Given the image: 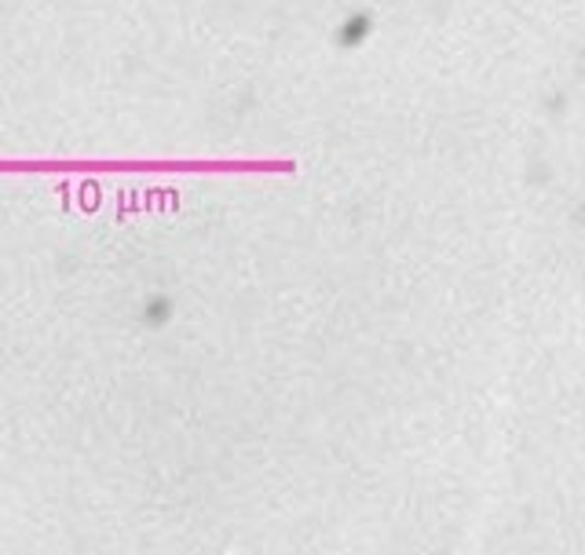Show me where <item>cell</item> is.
<instances>
[{
    "instance_id": "6da1fadb",
    "label": "cell",
    "mask_w": 585,
    "mask_h": 555,
    "mask_svg": "<svg viewBox=\"0 0 585 555\" xmlns=\"http://www.w3.org/2000/svg\"><path fill=\"white\" fill-rule=\"evenodd\" d=\"M366 33H370V16H366V11H355V16L341 27L337 41H341V44H359Z\"/></svg>"
}]
</instances>
